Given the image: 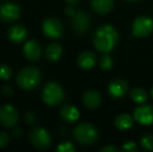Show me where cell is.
<instances>
[{
  "label": "cell",
  "mask_w": 153,
  "mask_h": 152,
  "mask_svg": "<svg viewBox=\"0 0 153 152\" xmlns=\"http://www.w3.org/2000/svg\"><path fill=\"white\" fill-rule=\"evenodd\" d=\"M91 4L95 12L104 15L111 10L114 6V0H92Z\"/></svg>",
  "instance_id": "18"
},
{
  "label": "cell",
  "mask_w": 153,
  "mask_h": 152,
  "mask_svg": "<svg viewBox=\"0 0 153 152\" xmlns=\"http://www.w3.org/2000/svg\"><path fill=\"white\" fill-rule=\"evenodd\" d=\"M27 35V31L23 25L15 24L10 26L7 30V37L10 41H12L15 44H20L25 40Z\"/></svg>",
  "instance_id": "13"
},
{
  "label": "cell",
  "mask_w": 153,
  "mask_h": 152,
  "mask_svg": "<svg viewBox=\"0 0 153 152\" xmlns=\"http://www.w3.org/2000/svg\"><path fill=\"white\" fill-rule=\"evenodd\" d=\"M133 118L137 122L143 125H150L153 123V106L152 105H144L139 106L135 108Z\"/></svg>",
  "instance_id": "11"
},
{
  "label": "cell",
  "mask_w": 153,
  "mask_h": 152,
  "mask_svg": "<svg viewBox=\"0 0 153 152\" xmlns=\"http://www.w3.org/2000/svg\"><path fill=\"white\" fill-rule=\"evenodd\" d=\"M96 63V55L91 51H85L77 59V64L83 70H90Z\"/></svg>",
  "instance_id": "16"
},
{
  "label": "cell",
  "mask_w": 153,
  "mask_h": 152,
  "mask_svg": "<svg viewBox=\"0 0 153 152\" xmlns=\"http://www.w3.org/2000/svg\"><path fill=\"white\" fill-rule=\"evenodd\" d=\"M13 134H14V136H16V138H20L21 134H22V130L18 127H15L14 129H13Z\"/></svg>",
  "instance_id": "32"
},
{
  "label": "cell",
  "mask_w": 153,
  "mask_h": 152,
  "mask_svg": "<svg viewBox=\"0 0 153 152\" xmlns=\"http://www.w3.org/2000/svg\"><path fill=\"white\" fill-rule=\"evenodd\" d=\"M19 121V115L14 106L6 104L0 108V124L4 127H14Z\"/></svg>",
  "instance_id": "7"
},
{
  "label": "cell",
  "mask_w": 153,
  "mask_h": 152,
  "mask_svg": "<svg viewBox=\"0 0 153 152\" xmlns=\"http://www.w3.org/2000/svg\"><path fill=\"white\" fill-rule=\"evenodd\" d=\"M43 33L49 39H59L62 33V24L56 18H48L43 22Z\"/></svg>",
  "instance_id": "8"
},
{
  "label": "cell",
  "mask_w": 153,
  "mask_h": 152,
  "mask_svg": "<svg viewBox=\"0 0 153 152\" xmlns=\"http://www.w3.org/2000/svg\"><path fill=\"white\" fill-rule=\"evenodd\" d=\"M20 7L16 3L6 2L0 5V20L3 22H12L19 18Z\"/></svg>",
  "instance_id": "10"
},
{
  "label": "cell",
  "mask_w": 153,
  "mask_h": 152,
  "mask_svg": "<svg viewBox=\"0 0 153 152\" xmlns=\"http://www.w3.org/2000/svg\"><path fill=\"white\" fill-rule=\"evenodd\" d=\"M99 66H100V68L102 70L107 71V70L111 69V66H113V59H111V57L109 56V55H107L106 53H105L104 55L101 56L100 61H99Z\"/></svg>",
  "instance_id": "23"
},
{
  "label": "cell",
  "mask_w": 153,
  "mask_h": 152,
  "mask_svg": "<svg viewBox=\"0 0 153 152\" xmlns=\"http://www.w3.org/2000/svg\"><path fill=\"white\" fill-rule=\"evenodd\" d=\"M72 28L75 33H83L89 29L91 25V17L85 12H77L72 17Z\"/></svg>",
  "instance_id": "9"
},
{
  "label": "cell",
  "mask_w": 153,
  "mask_h": 152,
  "mask_svg": "<svg viewBox=\"0 0 153 152\" xmlns=\"http://www.w3.org/2000/svg\"><path fill=\"white\" fill-rule=\"evenodd\" d=\"M42 73L36 67H26L17 75V85L23 90H33L40 85Z\"/></svg>",
  "instance_id": "2"
},
{
  "label": "cell",
  "mask_w": 153,
  "mask_h": 152,
  "mask_svg": "<svg viewBox=\"0 0 153 152\" xmlns=\"http://www.w3.org/2000/svg\"><path fill=\"white\" fill-rule=\"evenodd\" d=\"M133 120H134V118H132L130 115L121 114L116 118L115 125L118 129L126 130V129H129V128L133 125Z\"/></svg>",
  "instance_id": "20"
},
{
  "label": "cell",
  "mask_w": 153,
  "mask_h": 152,
  "mask_svg": "<svg viewBox=\"0 0 153 152\" xmlns=\"http://www.w3.org/2000/svg\"><path fill=\"white\" fill-rule=\"evenodd\" d=\"M62 48L61 45L57 44V43H51L46 48L45 54H46V57L48 59V61L56 62L62 56Z\"/></svg>",
  "instance_id": "19"
},
{
  "label": "cell",
  "mask_w": 153,
  "mask_h": 152,
  "mask_svg": "<svg viewBox=\"0 0 153 152\" xmlns=\"http://www.w3.org/2000/svg\"><path fill=\"white\" fill-rule=\"evenodd\" d=\"M127 1H137V0H127Z\"/></svg>",
  "instance_id": "35"
},
{
  "label": "cell",
  "mask_w": 153,
  "mask_h": 152,
  "mask_svg": "<svg viewBox=\"0 0 153 152\" xmlns=\"http://www.w3.org/2000/svg\"><path fill=\"white\" fill-rule=\"evenodd\" d=\"M82 102L88 108H96L101 103V96L98 92L90 90L83 94Z\"/></svg>",
  "instance_id": "15"
},
{
  "label": "cell",
  "mask_w": 153,
  "mask_h": 152,
  "mask_svg": "<svg viewBox=\"0 0 153 152\" xmlns=\"http://www.w3.org/2000/svg\"><path fill=\"white\" fill-rule=\"evenodd\" d=\"M65 93L64 90L59 83L54 81L46 83L42 91V99L46 104L50 106L59 105L64 100Z\"/></svg>",
  "instance_id": "4"
},
{
  "label": "cell",
  "mask_w": 153,
  "mask_h": 152,
  "mask_svg": "<svg viewBox=\"0 0 153 152\" xmlns=\"http://www.w3.org/2000/svg\"><path fill=\"white\" fill-rule=\"evenodd\" d=\"M61 117L67 123H73L75 122L79 117V112L75 106L71 104H65L61 108Z\"/></svg>",
  "instance_id": "17"
},
{
  "label": "cell",
  "mask_w": 153,
  "mask_h": 152,
  "mask_svg": "<svg viewBox=\"0 0 153 152\" xmlns=\"http://www.w3.org/2000/svg\"><path fill=\"white\" fill-rule=\"evenodd\" d=\"M153 31V21L147 16L137 17L132 23V35L137 38L148 37Z\"/></svg>",
  "instance_id": "6"
},
{
  "label": "cell",
  "mask_w": 153,
  "mask_h": 152,
  "mask_svg": "<svg viewBox=\"0 0 153 152\" xmlns=\"http://www.w3.org/2000/svg\"><path fill=\"white\" fill-rule=\"evenodd\" d=\"M36 121V115L32 112H27L26 115H25V122H26L27 124H29V125H31V124H33Z\"/></svg>",
  "instance_id": "28"
},
{
  "label": "cell",
  "mask_w": 153,
  "mask_h": 152,
  "mask_svg": "<svg viewBox=\"0 0 153 152\" xmlns=\"http://www.w3.org/2000/svg\"><path fill=\"white\" fill-rule=\"evenodd\" d=\"M23 53L28 61L36 62L42 54V48H41L40 43L36 42V40H30L26 42L23 47Z\"/></svg>",
  "instance_id": "12"
},
{
  "label": "cell",
  "mask_w": 153,
  "mask_h": 152,
  "mask_svg": "<svg viewBox=\"0 0 153 152\" xmlns=\"http://www.w3.org/2000/svg\"><path fill=\"white\" fill-rule=\"evenodd\" d=\"M100 151L101 152H116V151H119V148L114 147V146H106V147L101 148Z\"/></svg>",
  "instance_id": "30"
},
{
  "label": "cell",
  "mask_w": 153,
  "mask_h": 152,
  "mask_svg": "<svg viewBox=\"0 0 153 152\" xmlns=\"http://www.w3.org/2000/svg\"><path fill=\"white\" fill-rule=\"evenodd\" d=\"M13 75V70L10 66L1 65L0 66V78L2 80H8Z\"/></svg>",
  "instance_id": "24"
},
{
  "label": "cell",
  "mask_w": 153,
  "mask_h": 152,
  "mask_svg": "<svg viewBox=\"0 0 153 152\" xmlns=\"http://www.w3.org/2000/svg\"><path fill=\"white\" fill-rule=\"evenodd\" d=\"M122 150L127 151V152H134L137 150V145H135L133 142H127L123 145Z\"/></svg>",
  "instance_id": "27"
},
{
  "label": "cell",
  "mask_w": 153,
  "mask_h": 152,
  "mask_svg": "<svg viewBox=\"0 0 153 152\" xmlns=\"http://www.w3.org/2000/svg\"><path fill=\"white\" fill-rule=\"evenodd\" d=\"M8 142H10V136L5 132L0 131V148H3V147L7 146Z\"/></svg>",
  "instance_id": "26"
},
{
  "label": "cell",
  "mask_w": 153,
  "mask_h": 152,
  "mask_svg": "<svg viewBox=\"0 0 153 152\" xmlns=\"http://www.w3.org/2000/svg\"><path fill=\"white\" fill-rule=\"evenodd\" d=\"M151 96H152V98H153V87L151 89Z\"/></svg>",
  "instance_id": "34"
},
{
  "label": "cell",
  "mask_w": 153,
  "mask_h": 152,
  "mask_svg": "<svg viewBox=\"0 0 153 152\" xmlns=\"http://www.w3.org/2000/svg\"><path fill=\"white\" fill-rule=\"evenodd\" d=\"M127 91H128V85L122 79H116L108 85V93L113 97H123L127 93Z\"/></svg>",
  "instance_id": "14"
},
{
  "label": "cell",
  "mask_w": 153,
  "mask_h": 152,
  "mask_svg": "<svg viewBox=\"0 0 153 152\" xmlns=\"http://www.w3.org/2000/svg\"><path fill=\"white\" fill-rule=\"evenodd\" d=\"M141 145L146 150H153V136L150 133H144L141 138Z\"/></svg>",
  "instance_id": "22"
},
{
  "label": "cell",
  "mask_w": 153,
  "mask_h": 152,
  "mask_svg": "<svg viewBox=\"0 0 153 152\" xmlns=\"http://www.w3.org/2000/svg\"><path fill=\"white\" fill-rule=\"evenodd\" d=\"M29 141L36 149L44 150L51 144V138L49 132L43 127H34L29 132Z\"/></svg>",
  "instance_id": "5"
},
{
  "label": "cell",
  "mask_w": 153,
  "mask_h": 152,
  "mask_svg": "<svg viewBox=\"0 0 153 152\" xmlns=\"http://www.w3.org/2000/svg\"><path fill=\"white\" fill-rule=\"evenodd\" d=\"M73 136L75 141L83 146H89L94 144L98 139L97 130L92 124L81 123L77 125L73 130Z\"/></svg>",
  "instance_id": "3"
},
{
  "label": "cell",
  "mask_w": 153,
  "mask_h": 152,
  "mask_svg": "<svg viewBox=\"0 0 153 152\" xmlns=\"http://www.w3.org/2000/svg\"><path fill=\"white\" fill-rule=\"evenodd\" d=\"M130 97L137 103H144V102L147 100L148 95L146 93V91H144L143 89H140V87H135L132 89L130 92Z\"/></svg>",
  "instance_id": "21"
},
{
  "label": "cell",
  "mask_w": 153,
  "mask_h": 152,
  "mask_svg": "<svg viewBox=\"0 0 153 152\" xmlns=\"http://www.w3.org/2000/svg\"><path fill=\"white\" fill-rule=\"evenodd\" d=\"M2 94L4 96H10L13 94V90L10 85H3L2 87Z\"/></svg>",
  "instance_id": "29"
},
{
  "label": "cell",
  "mask_w": 153,
  "mask_h": 152,
  "mask_svg": "<svg viewBox=\"0 0 153 152\" xmlns=\"http://www.w3.org/2000/svg\"><path fill=\"white\" fill-rule=\"evenodd\" d=\"M56 150L59 152H73L75 148L70 142H62L57 146Z\"/></svg>",
  "instance_id": "25"
},
{
  "label": "cell",
  "mask_w": 153,
  "mask_h": 152,
  "mask_svg": "<svg viewBox=\"0 0 153 152\" xmlns=\"http://www.w3.org/2000/svg\"><path fill=\"white\" fill-rule=\"evenodd\" d=\"M65 1L68 4H70V5H75V4L78 3V0H65Z\"/></svg>",
  "instance_id": "33"
},
{
  "label": "cell",
  "mask_w": 153,
  "mask_h": 152,
  "mask_svg": "<svg viewBox=\"0 0 153 152\" xmlns=\"http://www.w3.org/2000/svg\"><path fill=\"white\" fill-rule=\"evenodd\" d=\"M118 41V33L111 25L99 27L93 38L95 48L102 53H107L115 48Z\"/></svg>",
  "instance_id": "1"
},
{
  "label": "cell",
  "mask_w": 153,
  "mask_h": 152,
  "mask_svg": "<svg viewBox=\"0 0 153 152\" xmlns=\"http://www.w3.org/2000/svg\"><path fill=\"white\" fill-rule=\"evenodd\" d=\"M65 12H66V14L68 15V16H70V17H73V16H74L75 13H76L74 10V8L72 7V6H68V7H66Z\"/></svg>",
  "instance_id": "31"
}]
</instances>
